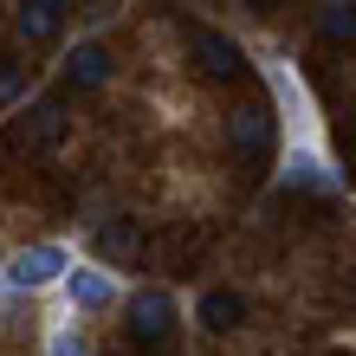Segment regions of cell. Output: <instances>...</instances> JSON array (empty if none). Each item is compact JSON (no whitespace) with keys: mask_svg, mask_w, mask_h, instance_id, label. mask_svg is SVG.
<instances>
[{"mask_svg":"<svg viewBox=\"0 0 356 356\" xmlns=\"http://www.w3.org/2000/svg\"><path fill=\"white\" fill-rule=\"evenodd\" d=\"M272 136H279V117H272L266 97L234 104V117H227V143H234V156H240L246 175H259L266 162H272Z\"/></svg>","mask_w":356,"mask_h":356,"instance_id":"6da1fadb","label":"cell"},{"mask_svg":"<svg viewBox=\"0 0 356 356\" xmlns=\"http://www.w3.org/2000/svg\"><path fill=\"white\" fill-rule=\"evenodd\" d=\"M65 266H72V253H65V246L39 240V246H19V253L0 266V285H7V291H39V285L65 279Z\"/></svg>","mask_w":356,"mask_h":356,"instance_id":"7a4b0ae2","label":"cell"},{"mask_svg":"<svg viewBox=\"0 0 356 356\" xmlns=\"http://www.w3.org/2000/svg\"><path fill=\"white\" fill-rule=\"evenodd\" d=\"M169 330H175V298L169 291H136L130 298V343H143V350H156V343H169Z\"/></svg>","mask_w":356,"mask_h":356,"instance_id":"3957f363","label":"cell"},{"mask_svg":"<svg viewBox=\"0 0 356 356\" xmlns=\"http://www.w3.org/2000/svg\"><path fill=\"white\" fill-rule=\"evenodd\" d=\"M143 246H149V234H143V220H130V214L97 220V234H91V253H97V259H111V266H136V259H143Z\"/></svg>","mask_w":356,"mask_h":356,"instance_id":"277c9868","label":"cell"},{"mask_svg":"<svg viewBox=\"0 0 356 356\" xmlns=\"http://www.w3.org/2000/svg\"><path fill=\"white\" fill-rule=\"evenodd\" d=\"M188 52H195V65L207 78H240L246 72V52L227 33H214V26H195V33H188Z\"/></svg>","mask_w":356,"mask_h":356,"instance_id":"5b68a950","label":"cell"},{"mask_svg":"<svg viewBox=\"0 0 356 356\" xmlns=\"http://www.w3.org/2000/svg\"><path fill=\"white\" fill-rule=\"evenodd\" d=\"M285 188H305V195H343V169H330L311 143H298V149L285 156Z\"/></svg>","mask_w":356,"mask_h":356,"instance_id":"8992f818","label":"cell"},{"mask_svg":"<svg viewBox=\"0 0 356 356\" xmlns=\"http://www.w3.org/2000/svg\"><path fill=\"white\" fill-rule=\"evenodd\" d=\"M65 298H72V311H111L117 279L104 266H65Z\"/></svg>","mask_w":356,"mask_h":356,"instance_id":"52a82bcc","label":"cell"},{"mask_svg":"<svg viewBox=\"0 0 356 356\" xmlns=\"http://www.w3.org/2000/svg\"><path fill=\"white\" fill-rule=\"evenodd\" d=\"M104 78H111V52H104V46H91V39H85V46H72V52H65V85L97 91Z\"/></svg>","mask_w":356,"mask_h":356,"instance_id":"ba28073f","label":"cell"},{"mask_svg":"<svg viewBox=\"0 0 356 356\" xmlns=\"http://www.w3.org/2000/svg\"><path fill=\"white\" fill-rule=\"evenodd\" d=\"M65 130H72V123H65V104H58V97H39L33 117L19 123V143H65Z\"/></svg>","mask_w":356,"mask_h":356,"instance_id":"9c48e42d","label":"cell"},{"mask_svg":"<svg viewBox=\"0 0 356 356\" xmlns=\"http://www.w3.org/2000/svg\"><path fill=\"white\" fill-rule=\"evenodd\" d=\"M58 19H65V13L46 7V0H19V19H13V26H19L26 46H52V39H58Z\"/></svg>","mask_w":356,"mask_h":356,"instance_id":"30bf717a","label":"cell"},{"mask_svg":"<svg viewBox=\"0 0 356 356\" xmlns=\"http://www.w3.org/2000/svg\"><path fill=\"white\" fill-rule=\"evenodd\" d=\"M201 324L214 330V337L240 330L246 324V298H240V291H207V298H201Z\"/></svg>","mask_w":356,"mask_h":356,"instance_id":"8fae6325","label":"cell"},{"mask_svg":"<svg viewBox=\"0 0 356 356\" xmlns=\"http://www.w3.org/2000/svg\"><path fill=\"white\" fill-rule=\"evenodd\" d=\"M318 33H324V46H356V0H330L318 13Z\"/></svg>","mask_w":356,"mask_h":356,"instance_id":"7c38bea8","label":"cell"},{"mask_svg":"<svg viewBox=\"0 0 356 356\" xmlns=\"http://www.w3.org/2000/svg\"><path fill=\"white\" fill-rule=\"evenodd\" d=\"M266 85H272V97H279V111H285L291 123H305V117H311V104H305V85H298V78H291L285 65H272V72H266Z\"/></svg>","mask_w":356,"mask_h":356,"instance_id":"4fadbf2b","label":"cell"},{"mask_svg":"<svg viewBox=\"0 0 356 356\" xmlns=\"http://www.w3.org/2000/svg\"><path fill=\"white\" fill-rule=\"evenodd\" d=\"M13 97H19V65L0 52V104H13Z\"/></svg>","mask_w":356,"mask_h":356,"instance_id":"5bb4252c","label":"cell"},{"mask_svg":"<svg viewBox=\"0 0 356 356\" xmlns=\"http://www.w3.org/2000/svg\"><path fill=\"white\" fill-rule=\"evenodd\" d=\"M46 356H85V343H78V337H72V330H58V337H52V350H46Z\"/></svg>","mask_w":356,"mask_h":356,"instance_id":"9a60e30c","label":"cell"},{"mask_svg":"<svg viewBox=\"0 0 356 356\" xmlns=\"http://www.w3.org/2000/svg\"><path fill=\"white\" fill-rule=\"evenodd\" d=\"M246 7H279V0H246Z\"/></svg>","mask_w":356,"mask_h":356,"instance_id":"2e32d148","label":"cell"},{"mask_svg":"<svg viewBox=\"0 0 356 356\" xmlns=\"http://www.w3.org/2000/svg\"><path fill=\"white\" fill-rule=\"evenodd\" d=\"M46 7H58V13H65V0H46Z\"/></svg>","mask_w":356,"mask_h":356,"instance_id":"e0dca14e","label":"cell"}]
</instances>
